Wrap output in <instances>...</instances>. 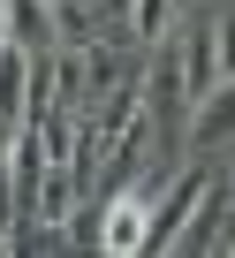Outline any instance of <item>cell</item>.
<instances>
[{
  "label": "cell",
  "instance_id": "1",
  "mask_svg": "<svg viewBox=\"0 0 235 258\" xmlns=\"http://www.w3.org/2000/svg\"><path fill=\"white\" fill-rule=\"evenodd\" d=\"M152 190H137V182H122V190H106V220H99V250H122V258H144V235H152Z\"/></svg>",
  "mask_w": 235,
  "mask_h": 258
},
{
  "label": "cell",
  "instance_id": "2",
  "mask_svg": "<svg viewBox=\"0 0 235 258\" xmlns=\"http://www.w3.org/2000/svg\"><path fill=\"white\" fill-rule=\"evenodd\" d=\"M46 106V91H38V53H23L16 38L0 46V129H16V121H31Z\"/></svg>",
  "mask_w": 235,
  "mask_h": 258
},
{
  "label": "cell",
  "instance_id": "3",
  "mask_svg": "<svg viewBox=\"0 0 235 258\" xmlns=\"http://www.w3.org/2000/svg\"><path fill=\"white\" fill-rule=\"evenodd\" d=\"M182 145H190V152H227V145H235V76H220V84L190 106Z\"/></svg>",
  "mask_w": 235,
  "mask_h": 258
},
{
  "label": "cell",
  "instance_id": "4",
  "mask_svg": "<svg viewBox=\"0 0 235 258\" xmlns=\"http://www.w3.org/2000/svg\"><path fill=\"white\" fill-rule=\"evenodd\" d=\"M0 16H8V38L23 53H38V61L61 46V8L53 0H0Z\"/></svg>",
  "mask_w": 235,
  "mask_h": 258
},
{
  "label": "cell",
  "instance_id": "5",
  "mask_svg": "<svg viewBox=\"0 0 235 258\" xmlns=\"http://www.w3.org/2000/svg\"><path fill=\"white\" fill-rule=\"evenodd\" d=\"M175 53H182V91H190V106H197V99L227 76V69H220V31H212V23H190Z\"/></svg>",
  "mask_w": 235,
  "mask_h": 258
},
{
  "label": "cell",
  "instance_id": "6",
  "mask_svg": "<svg viewBox=\"0 0 235 258\" xmlns=\"http://www.w3.org/2000/svg\"><path fill=\"white\" fill-rule=\"evenodd\" d=\"M167 16H175V0H129V38L137 46H160L167 38Z\"/></svg>",
  "mask_w": 235,
  "mask_h": 258
},
{
  "label": "cell",
  "instance_id": "7",
  "mask_svg": "<svg viewBox=\"0 0 235 258\" xmlns=\"http://www.w3.org/2000/svg\"><path fill=\"white\" fill-rule=\"evenodd\" d=\"M212 31H220V69L235 76V16H212Z\"/></svg>",
  "mask_w": 235,
  "mask_h": 258
},
{
  "label": "cell",
  "instance_id": "8",
  "mask_svg": "<svg viewBox=\"0 0 235 258\" xmlns=\"http://www.w3.org/2000/svg\"><path fill=\"white\" fill-rule=\"evenodd\" d=\"M0 46H8V16H0Z\"/></svg>",
  "mask_w": 235,
  "mask_h": 258
}]
</instances>
